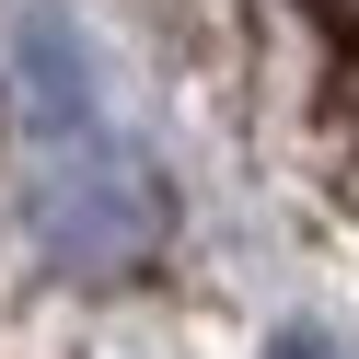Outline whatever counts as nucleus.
I'll return each instance as SVG.
<instances>
[{
  "instance_id": "f257e3e1",
  "label": "nucleus",
  "mask_w": 359,
  "mask_h": 359,
  "mask_svg": "<svg viewBox=\"0 0 359 359\" xmlns=\"http://www.w3.org/2000/svg\"><path fill=\"white\" fill-rule=\"evenodd\" d=\"M12 93H24V220L58 278H140L163 255V174L116 140L93 58L58 12H12Z\"/></svg>"
}]
</instances>
